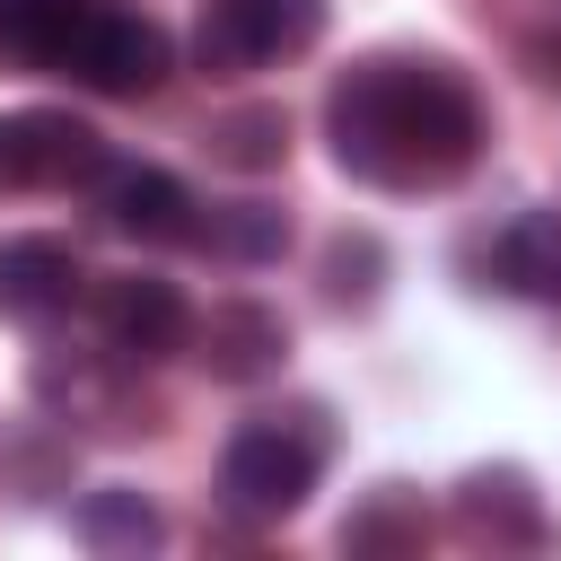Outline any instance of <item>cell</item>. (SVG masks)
<instances>
[{"instance_id": "4fadbf2b", "label": "cell", "mask_w": 561, "mask_h": 561, "mask_svg": "<svg viewBox=\"0 0 561 561\" xmlns=\"http://www.w3.org/2000/svg\"><path fill=\"white\" fill-rule=\"evenodd\" d=\"M491 272H500V289H517V298L561 307V210H517V219L500 228V245H491Z\"/></svg>"}, {"instance_id": "8992f818", "label": "cell", "mask_w": 561, "mask_h": 561, "mask_svg": "<svg viewBox=\"0 0 561 561\" xmlns=\"http://www.w3.org/2000/svg\"><path fill=\"white\" fill-rule=\"evenodd\" d=\"M96 333H105V351H114L123 368H158V359H175V351L193 342V307H184L175 280L131 272V280H105V298H96Z\"/></svg>"}, {"instance_id": "9a60e30c", "label": "cell", "mask_w": 561, "mask_h": 561, "mask_svg": "<svg viewBox=\"0 0 561 561\" xmlns=\"http://www.w3.org/2000/svg\"><path fill=\"white\" fill-rule=\"evenodd\" d=\"M430 543V508H421V491H403V482H377L351 517H342V552H359V561H377V552H421Z\"/></svg>"}, {"instance_id": "7c38bea8", "label": "cell", "mask_w": 561, "mask_h": 561, "mask_svg": "<svg viewBox=\"0 0 561 561\" xmlns=\"http://www.w3.org/2000/svg\"><path fill=\"white\" fill-rule=\"evenodd\" d=\"M123 359L105 351V359H61V351H44L35 359V394L53 403V412H79V421H105V430H131L123 412H131V394H123Z\"/></svg>"}, {"instance_id": "6da1fadb", "label": "cell", "mask_w": 561, "mask_h": 561, "mask_svg": "<svg viewBox=\"0 0 561 561\" xmlns=\"http://www.w3.org/2000/svg\"><path fill=\"white\" fill-rule=\"evenodd\" d=\"M324 140L342 175L377 193H430L482 158V96L438 53H368L324 88Z\"/></svg>"}, {"instance_id": "ba28073f", "label": "cell", "mask_w": 561, "mask_h": 561, "mask_svg": "<svg viewBox=\"0 0 561 561\" xmlns=\"http://www.w3.org/2000/svg\"><path fill=\"white\" fill-rule=\"evenodd\" d=\"M219 386H263V377H280V359H289V324H280V307H263V298H219L210 316H193V342H184Z\"/></svg>"}, {"instance_id": "277c9868", "label": "cell", "mask_w": 561, "mask_h": 561, "mask_svg": "<svg viewBox=\"0 0 561 561\" xmlns=\"http://www.w3.org/2000/svg\"><path fill=\"white\" fill-rule=\"evenodd\" d=\"M0 158H9V184H35V193H70V184H96L105 175V131L61 114V105H26L0 123Z\"/></svg>"}, {"instance_id": "2e32d148", "label": "cell", "mask_w": 561, "mask_h": 561, "mask_svg": "<svg viewBox=\"0 0 561 561\" xmlns=\"http://www.w3.org/2000/svg\"><path fill=\"white\" fill-rule=\"evenodd\" d=\"M202 149L219 167H237V175H272L289 158V114L280 105H228V114L202 123Z\"/></svg>"}, {"instance_id": "e0dca14e", "label": "cell", "mask_w": 561, "mask_h": 561, "mask_svg": "<svg viewBox=\"0 0 561 561\" xmlns=\"http://www.w3.org/2000/svg\"><path fill=\"white\" fill-rule=\"evenodd\" d=\"M193 245H210L219 263H280L289 254V210H272V202H219L193 228Z\"/></svg>"}, {"instance_id": "52a82bcc", "label": "cell", "mask_w": 561, "mask_h": 561, "mask_svg": "<svg viewBox=\"0 0 561 561\" xmlns=\"http://www.w3.org/2000/svg\"><path fill=\"white\" fill-rule=\"evenodd\" d=\"M96 210L114 237H140V245H193V228H202V202L184 193V175L140 167V158H105Z\"/></svg>"}, {"instance_id": "ac0fdd59", "label": "cell", "mask_w": 561, "mask_h": 561, "mask_svg": "<svg viewBox=\"0 0 561 561\" xmlns=\"http://www.w3.org/2000/svg\"><path fill=\"white\" fill-rule=\"evenodd\" d=\"M377 272H386L377 237H333V254H324V298H333V307H368V298H377Z\"/></svg>"}, {"instance_id": "8fae6325", "label": "cell", "mask_w": 561, "mask_h": 561, "mask_svg": "<svg viewBox=\"0 0 561 561\" xmlns=\"http://www.w3.org/2000/svg\"><path fill=\"white\" fill-rule=\"evenodd\" d=\"M79 254L61 245V237H18L9 254H0V307H18V316H61L70 298H79Z\"/></svg>"}, {"instance_id": "5bb4252c", "label": "cell", "mask_w": 561, "mask_h": 561, "mask_svg": "<svg viewBox=\"0 0 561 561\" xmlns=\"http://www.w3.org/2000/svg\"><path fill=\"white\" fill-rule=\"evenodd\" d=\"M70 526H79V543H88L96 561H140V552H158V543H167V517H158L140 491H123V482L88 491Z\"/></svg>"}, {"instance_id": "9c48e42d", "label": "cell", "mask_w": 561, "mask_h": 561, "mask_svg": "<svg viewBox=\"0 0 561 561\" xmlns=\"http://www.w3.org/2000/svg\"><path fill=\"white\" fill-rule=\"evenodd\" d=\"M456 526L473 543H500V552H535L552 526H543V491L526 465H473L456 482Z\"/></svg>"}, {"instance_id": "5b68a950", "label": "cell", "mask_w": 561, "mask_h": 561, "mask_svg": "<svg viewBox=\"0 0 561 561\" xmlns=\"http://www.w3.org/2000/svg\"><path fill=\"white\" fill-rule=\"evenodd\" d=\"M167 70H175V44H167V26L158 18H140V9H96V26L79 35V53H70V79H88L96 96H158L167 88Z\"/></svg>"}, {"instance_id": "30bf717a", "label": "cell", "mask_w": 561, "mask_h": 561, "mask_svg": "<svg viewBox=\"0 0 561 561\" xmlns=\"http://www.w3.org/2000/svg\"><path fill=\"white\" fill-rule=\"evenodd\" d=\"M96 9L105 0H0V53H18L26 70H70Z\"/></svg>"}, {"instance_id": "3957f363", "label": "cell", "mask_w": 561, "mask_h": 561, "mask_svg": "<svg viewBox=\"0 0 561 561\" xmlns=\"http://www.w3.org/2000/svg\"><path fill=\"white\" fill-rule=\"evenodd\" d=\"M324 35V0H210L193 26V61L210 79H245L272 61H298Z\"/></svg>"}, {"instance_id": "ffe728a7", "label": "cell", "mask_w": 561, "mask_h": 561, "mask_svg": "<svg viewBox=\"0 0 561 561\" xmlns=\"http://www.w3.org/2000/svg\"><path fill=\"white\" fill-rule=\"evenodd\" d=\"M0 184H9V158H0Z\"/></svg>"}, {"instance_id": "d6986e66", "label": "cell", "mask_w": 561, "mask_h": 561, "mask_svg": "<svg viewBox=\"0 0 561 561\" xmlns=\"http://www.w3.org/2000/svg\"><path fill=\"white\" fill-rule=\"evenodd\" d=\"M526 70H535V88H561V18H543L526 35Z\"/></svg>"}, {"instance_id": "7a4b0ae2", "label": "cell", "mask_w": 561, "mask_h": 561, "mask_svg": "<svg viewBox=\"0 0 561 561\" xmlns=\"http://www.w3.org/2000/svg\"><path fill=\"white\" fill-rule=\"evenodd\" d=\"M316 473H324V430H316V412H263V421H245V430L219 447V500H228L245 526L298 517L307 491H316Z\"/></svg>"}]
</instances>
